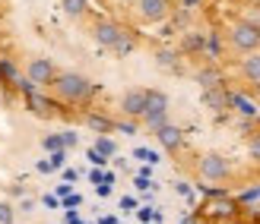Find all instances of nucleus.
I'll use <instances>...</instances> for the list:
<instances>
[{"label":"nucleus","instance_id":"1","mask_svg":"<svg viewBox=\"0 0 260 224\" xmlns=\"http://www.w3.org/2000/svg\"><path fill=\"white\" fill-rule=\"evenodd\" d=\"M51 88H54L57 101H67V104H86L99 92V85L89 82V79L80 76V73H57Z\"/></svg>","mask_w":260,"mask_h":224},{"label":"nucleus","instance_id":"2","mask_svg":"<svg viewBox=\"0 0 260 224\" xmlns=\"http://www.w3.org/2000/svg\"><path fill=\"white\" fill-rule=\"evenodd\" d=\"M54 76H57V67L48 57H29V63H25V79L35 88H51Z\"/></svg>","mask_w":260,"mask_h":224},{"label":"nucleus","instance_id":"3","mask_svg":"<svg viewBox=\"0 0 260 224\" xmlns=\"http://www.w3.org/2000/svg\"><path fill=\"white\" fill-rule=\"evenodd\" d=\"M232 44H235L238 51L254 54V51L260 48V25L257 22H238L235 29H232Z\"/></svg>","mask_w":260,"mask_h":224},{"label":"nucleus","instance_id":"4","mask_svg":"<svg viewBox=\"0 0 260 224\" xmlns=\"http://www.w3.org/2000/svg\"><path fill=\"white\" fill-rule=\"evenodd\" d=\"M229 174H232V167H229V161H225L222 155L210 152V155L200 158V177L203 180H225Z\"/></svg>","mask_w":260,"mask_h":224},{"label":"nucleus","instance_id":"5","mask_svg":"<svg viewBox=\"0 0 260 224\" xmlns=\"http://www.w3.org/2000/svg\"><path fill=\"white\" fill-rule=\"evenodd\" d=\"M124 35V29L118 22H108V19H99L95 25H92V38H95V44H102V48H114V41Z\"/></svg>","mask_w":260,"mask_h":224},{"label":"nucleus","instance_id":"6","mask_svg":"<svg viewBox=\"0 0 260 224\" xmlns=\"http://www.w3.org/2000/svg\"><path fill=\"white\" fill-rule=\"evenodd\" d=\"M121 111L130 117V120H137V117L146 114V88H130V92H124Z\"/></svg>","mask_w":260,"mask_h":224},{"label":"nucleus","instance_id":"7","mask_svg":"<svg viewBox=\"0 0 260 224\" xmlns=\"http://www.w3.org/2000/svg\"><path fill=\"white\" fill-rule=\"evenodd\" d=\"M137 13L146 22H162V19H168L172 7H168V0H137Z\"/></svg>","mask_w":260,"mask_h":224},{"label":"nucleus","instance_id":"8","mask_svg":"<svg viewBox=\"0 0 260 224\" xmlns=\"http://www.w3.org/2000/svg\"><path fill=\"white\" fill-rule=\"evenodd\" d=\"M155 139H159V146L165 152H178L181 146H184V129H178L175 123H165L155 129Z\"/></svg>","mask_w":260,"mask_h":224},{"label":"nucleus","instance_id":"9","mask_svg":"<svg viewBox=\"0 0 260 224\" xmlns=\"http://www.w3.org/2000/svg\"><path fill=\"white\" fill-rule=\"evenodd\" d=\"M203 104H206L210 111L222 114V111H229V92H225L222 85H216V88H206V92H203Z\"/></svg>","mask_w":260,"mask_h":224},{"label":"nucleus","instance_id":"10","mask_svg":"<svg viewBox=\"0 0 260 224\" xmlns=\"http://www.w3.org/2000/svg\"><path fill=\"white\" fill-rule=\"evenodd\" d=\"M229 108H235L241 117H257V101H251L248 95H241V92H232L229 95Z\"/></svg>","mask_w":260,"mask_h":224},{"label":"nucleus","instance_id":"11","mask_svg":"<svg viewBox=\"0 0 260 224\" xmlns=\"http://www.w3.org/2000/svg\"><path fill=\"white\" fill-rule=\"evenodd\" d=\"M165 111H168V95L159 88H146V114H165Z\"/></svg>","mask_w":260,"mask_h":224},{"label":"nucleus","instance_id":"12","mask_svg":"<svg viewBox=\"0 0 260 224\" xmlns=\"http://www.w3.org/2000/svg\"><path fill=\"white\" fill-rule=\"evenodd\" d=\"M86 126L99 136H108L114 129V120H108V117H102V114H86Z\"/></svg>","mask_w":260,"mask_h":224},{"label":"nucleus","instance_id":"13","mask_svg":"<svg viewBox=\"0 0 260 224\" xmlns=\"http://www.w3.org/2000/svg\"><path fill=\"white\" fill-rule=\"evenodd\" d=\"M238 212V202H232V199H225V196H219V202L213 199V205H210V215H216V218H232Z\"/></svg>","mask_w":260,"mask_h":224},{"label":"nucleus","instance_id":"14","mask_svg":"<svg viewBox=\"0 0 260 224\" xmlns=\"http://www.w3.org/2000/svg\"><path fill=\"white\" fill-rule=\"evenodd\" d=\"M0 79H4L7 85H16L19 79H22V73H19V67L13 63L10 57H0Z\"/></svg>","mask_w":260,"mask_h":224},{"label":"nucleus","instance_id":"15","mask_svg":"<svg viewBox=\"0 0 260 224\" xmlns=\"http://www.w3.org/2000/svg\"><path fill=\"white\" fill-rule=\"evenodd\" d=\"M241 73H244V79H251L254 85L260 82V51H254V54L241 63Z\"/></svg>","mask_w":260,"mask_h":224},{"label":"nucleus","instance_id":"16","mask_svg":"<svg viewBox=\"0 0 260 224\" xmlns=\"http://www.w3.org/2000/svg\"><path fill=\"white\" fill-rule=\"evenodd\" d=\"M181 48H184V54H200V51L206 48V35L203 32H187Z\"/></svg>","mask_w":260,"mask_h":224},{"label":"nucleus","instance_id":"17","mask_svg":"<svg viewBox=\"0 0 260 224\" xmlns=\"http://www.w3.org/2000/svg\"><path fill=\"white\" fill-rule=\"evenodd\" d=\"M197 82H200V85H203V92H206V88L222 85V76H219V70H216V67H203V70L197 73Z\"/></svg>","mask_w":260,"mask_h":224},{"label":"nucleus","instance_id":"18","mask_svg":"<svg viewBox=\"0 0 260 224\" xmlns=\"http://www.w3.org/2000/svg\"><path fill=\"white\" fill-rule=\"evenodd\" d=\"M134 48H137V41H134V35H130V32H124L121 38H118V41H114V57H127V54H134Z\"/></svg>","mask_w":260,"mask_h":224},{"label":"nucleus","instance_id":"19","mask_svg":"<svg viewBox=\"0 0 260 224\" xmlns=\"http://www.w3.org/2000/svg\"><path fill=\"white\" fill-rule=\"evenodd\" d=\"M102 158H114V152H118V142H114L111 136H99L95 139V146H92Z\"/></svg>","mask_w":260,"mask_h":224},{"label":"nucleus","instance_id":"20","mask_svg":"<svg viewBox=\"0 0 260 224\" xmlns=\"http://www.w3.org/2000/svg\"><path fill=\"white\" fill-rule=\"evenodd\" d=\"M155 63H159L162 70H178V54L175 51H159V54H155Z\"/></svg>","mask_w":260,"mask_h":224},{"label":"nucleus","instance_id":"21","mask_svg":"<svg viewBox=\"0 0 260 224\" xmlns=\"http://www.w3.org/2000/svg\"><path fill=\"white\" fill-rule=\"evenodd\" d=\"M134 158H137V161H143V164H149V167L162 161V158H159V152H152V149H143V146H140V149H134Z\"/></svg>","mask_w":260,"mask_h":224},{"label":"nucleus","instance_id":"22","mask_svg":"<svg viewBox=\"0 0 260 224\" xmlns=\"http://www.w3.org/2000/svg\"><path fill=\"white\" fill-rule=\"evenodd\" d=\"M60 7L67 16H83L86 13V0H60Z\"/></svg>","mask_w":260,"mask_h":224},{"label":"nucleus","instance_id":"23","mask_svg":"<svg viewBox=\"0 0 260 224\" xmlns=\"http://www.w3.org/2000/svg\"><path fill=\"white\" fill-rule=\"evenodd\" d=\"M42 149L51 155V152H60L63 149V139H60V133H48L45 139H42Z\"/></svg>","mask_w":260,"mask_h":224},{"label":"nucleus","instance_id":"24","mask_svg":"<svg viewBox=\"0 0 260 224\" xmlns=\"http://www.w3.org/2000/svg\"><path fill=\"white\" fill-rule=\"evenodd\" d=\"M13 221H16V205L0 199V224H13Z\"/></svg>","mask_w":260,"mask_h":224},{"label":"nucleus","instance_id":"25","mask_svg":"<svg viewBox=\"0 0 260 224\" xmlns=\"http://www.w3.org/2000/svg\"><path fill=\"white\" fill-rule=\"evenodd\" d=\"M143 123H146L152 133H155L159 126H165V123H168V111H165V114H146V117H143Z\"/></svg>","mask_w":260,"mask_h":224},{"label":"nucleus","instance_id":"26","mask_svg":"<svg viewBox=\"0 0 260 224\" xmlns=\"http://www.w3.org/2000/svg\"><path fill=\"white\" fill-rule=\"evenodd\" d=\"M48 164H51V170H60L63 164H67V149H60V152H51V155H48Z\"/></svg>","mask_w":260,"mask_h":224},{"label":"nucleus","instance_id":"27","mask_svg":"<svg viewBox=\"0 0 260 224\" xmlns=\"http://www.w3.org/2000/svg\"><path fill=\"white\" fill-rule=\"evenodd\" d=\"M80 202H83V196H76V193H70V196H63V199H60L63 212H76V208H80Z\"/></svg>","mask_w":260,"mask_h":224},{"label":"nucleus","instance_id":"28","mask_svg":"<svg viewBox=\"0 0 260 224\" xmlns=\"http://www.w3.org/2000/svg\"><path fill=\"white\" fill-rule=\"evenodd\" d=\"M206 54H210V57H219V51H222V44H219V35H210V38H206Z\"/></svg>","mask_w":260,"mask_h":224},{"label":"nucleus","instance_id":"29","mask_svg":"<svg viewBox=\"0 0 260 224\" xmlns=\"http://www.w3.org/2000/svg\"><path fill=\"white\" fill-rule=\"evenodd\" d=\"M114 129L124 136H137V120H121V123H114Z\"/></svg>","mask_w":260,"mask_h":224},{"label":"nucleus","instance_id":"30","mask_svg":"<svg viewBox=\"0 0 260 224\" xmlns=\"http://www.w3.org/2000/svg\"><path fill=\"white\" fill-rule=\"evenodd\" d=\"M260 199V187H254V190H244L241 196H238V202L241 205H251V202H257Z\"/></svg>","mask_w":260,"mask_h":224},{"label":"nucleus","instance_id":"31","mask_svg":"<svg viewBox=\"0 0 260 224\" xmlns=\"http://www.w3.org/2000/svg\"><path fill=\"white\" fill-rule=\"evenodd\" d=\"M248 152H251V158H254V161H260V133H254V136H251V142H248Z\"/></svg>","mask_w":260,"mask_h":224},{"label":"nucleus","instance_id":"32","mask_svg":"<svg viewBox=\"0 0 260 224\" xmlns=\"http://www.w3.org/2000/svg\"><path fill=\"white\" fill-rule=\"evenodd\" d=\"M86 158H89V161H92L95 167H105V164H108V158H102L95 149H89V152H86Z\"/></svg>","mask_w":260,"mask_h":224},{"label":"nucleus","instance_id":"33","mask_svg":"<svg viewBox=\"0 0 260 224\" xmlns=\"http://www.w3.org/2000/svg\"><path fill=\"white\" fill-rule=\"evenodd\" d=\"M60 139H63V149H73L76 142H80V136H76L73 129H67V133H60Z\"/></svg>","mask_w":260,"mask_h":224},{"label":"nucleus","instance_id":"34","mask_svg":"<svg viewBox=\"0 0 260 224\" xmlns=\"http://www.w3.org/2000/svg\"><path fill=\"white\" fill-rule=\"evenodd\" d=\"M16 208H19V212H25V215H29V212H35V199H29V196H22Z\"/></svg>","mask_w":260,"mask_h":224},{"label":"nucleus","instance_id":"35","mask_svg":"<svg viewBox=\"0 0 260 224\" xmlns=\"http://www.w3.org/2000/svg\"><path fill=\"white\" fill-rule=\"evenodd\" d=\"M152 215H155V208H137V218L143 224H152Z\"/></svg>","mask_w":260,"mask_h":224},{"label":"nucleus","instance_id":"36","mask_svg":"<svg viewBox=\"0 0 260 224\" xmlns=\"http://www.w3.org/2000/svg\"><path fill=\"white\" fill-rule=\"evenodd\" d=\"M134 187H137L140 193H146V190H152V180H149V177H137V180H134Z\"/></svg>","mask_w":260,"mask_h":224},{"label":"nucleus","instance_id":"37","mask_svg":"<svg viewBox=\"0 0 260 224\" xmlns=\"http://www.w3.org/2000/svg\"><path fill=\"white\" fill-rule=\"evenodd\" d=\"M10 196H13V199H22V196H25V187H22V183H13V187H10Z\"/></svg>","mask_w":260,"mask_h":224},{"label":"nucleus","instance_id":"38","mask_svg":"<svg viewBox=\"0 0 260 224\" xmlns=\"http://www.w3.org/2000/svg\"><path fill=\"white\" fill-rule=\"evenodd\" d=\"M121 208H124V212H134V208H137V199H134V196H124V199H121Z\"/></svg>","mask_w":260,"mask_h":224},{"label":"nucleus","instance_id":"39","mask_svg":"<svg viewBox=\"0 0 260 224\" xmlns=\"http://www.w3.org/2000/svg\"><path fill=\"white\" fill-rule=\"evenodd\" d=\"M89 180H92V183H95V187H99V183H105V170H99V167H95V170H92V174H89Z\"/></svg>","mask_w":260,"mask_h":224},{"label":"nucleus","instance_id":"40","mask_svg":"<svg viewBox=\"0 0 260 224\" xmlns=\"http://www.w3.org/2000/svg\"><path fill=\"white\" fill-rule=\"evenodd\" d=\"M70 193H73V187H70V183H60L54 196H57V199H63V196H70Z\"/></svg>","mask_w":260,"mask_h":224},{"label":"nucleus","instance_id":"41","mask_svg":"<svg viewBox=\"0 0 260 224\" xmlns=\"http://www.w3.org/2000/svg\"><path fill=\"white\" fill-rule=\"evenodd\" d=\"M42 205H48V208H57V205H60V199H57V196H42Z\"/></svg>","mask_w":260,"mask_h":224},{"label":"nucleus","instance_id":"42","mask_svg":"<svg viewBox=\"0 0 260 224\" xmlns=\"http://www.w3.org/2000/svg\"><path fill=\"white\" fill-rule=\"evenodd\" d=\"M200 4H203V0H181V10H187V13H190V10H197Z\"/></svg>","mask_w":260,"mask_h":224},{"label":"nucleus","instance_id":"43","mask_svg":"<svg viewBox=\"0 0 260 224\" xmlns=\"http://www.w3.org/2000/svg\"><path fill=\"white\" fill-rule=\"evenodd\" d=\"M76 177H80V174H76L73 167H67V170H63V183H76Z\"/></svg>","mask_w":260,"mask_h":224},{"label":"nucleus","instance_id":"44","mask_svg":"<svg viewBox=\"0 0 260 224\" xmlns=\"http://www.w3.org/2000/svg\"><path fill=\"white\" fill-rule=\"evenodd\" d=\"M35 167H38V174H51V164H48V158H42V161H38Z\"/></svg>","mask_w":260,"mask_h":224},{"label":"nucleus","instance_id":"45","mask_svg":"<svg viewBox=\"0 0 260 224\" xmlns=\"http://www.w3.org/2000/svg\"><path fill=\"white\" fill-rule=\"evenodd\" d=\"M95 193H99V196H111V183H99Z\"/></svg>","mask_w":260,"mask_h":224},{"label":"nucleus","instance_id":"46","mask_svg":"<svg viewBox=\"0 0 260 224\" xmlns=\"http://www.w3.org/2000/svg\"><path fill=\"white\" fill-rule=\"evenodd\" d=\"M175 190H178V193H181V196H193V190H190V187H187V183H178V187H175Z\"/></svg>","mask_w":260,"mask_h":224},{"label":"nucleus","instance_id":"47","mask_svg":"<svg viewBox=\"0 0 260 224\" xmlns=\"http://www.w3.org/2000/svg\"><path fill=\"white\" fill-rule=\"evenodd\" d=\"M181 224H197V221H190V218H187V221H181Z\"/></svg>","mask_w":260,"mask_h":224},{"label":"nucleus","instance_id":"48","mask_svg":"<svg viewBox=\"0 0 260 224\" xmlns=\"http://www.w3.org/2000/svg\"><path fill=\"white\" fill-rule=\"evenodd\" d=\"M254 88H257V98H260V82H257V85H254Z\"/></svg>","mask_w":260,"mask_h":224},{"label":"nucleus","instance_id":"49","mask_svg":"<svg viewBox=\"0 0 260 224\" xmlns=\"http://www.w3.org/2000/svg\"><path fill=\"white\" fill-rule=\"evenodd\" d=\"M222 224H235V221H222Z\"/></svg>","mask_w":260,"mask_h":224}]
</instances>
